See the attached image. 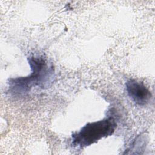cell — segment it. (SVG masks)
I'll use <instances>...</instances> for the list:
<instances>
[{"mask_svg":"<svg viewBox=\"0 0 155 155\" xmlns=\"http://www.w3.org/2000/svg\"><path fill=\"white\" fill-rule=\"evenodd\" d=\"M125 86L128 96L136 104L143 106L150 102L151 93L142 82L131 79L127 81Z\"/></svg>","mask_w":155,"mask_h":155,"instance_id":"obj_3","label":"cell"},{"mask_svg":"<svg viewBox=\"0 0 155 155\" xmlns=\"http://www.w3.org/2000/svg\"><path fill=\"white\" fill-rule=\"evenodd\" d=\"M117 127L113 117L87 123L79 131L72 134L71 144L73 147L84 148L97 142L103 137L111 135Z\"/></svg>","mask_w":155,"mask_h":155,"instance_id":"obj_2","label":"cell"},{"mask_svg":"<svg viewBox=\"0 0 155 155\" xmlns=\"http://www.w3.org/2000/svg\"><path fill=\"white\" fill-rule=\"evenodd\" d=\"M28 61L31 71L29 75L8 79V92L12 95L24 96L35 87L48 88L54 81V68L44 56H30Z\"/></svg>","mask_w":155,"mask_h":155,"instance_id":"obj_1","label":"cell"}]
</instances>
